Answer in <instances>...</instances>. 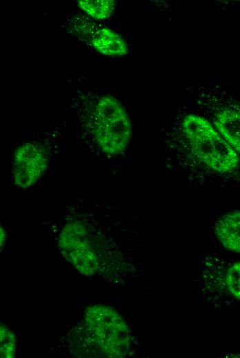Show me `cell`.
<instances>
[{
	"mask_svg": "<svg viewBox=\"0 0 240 358\" xmlns=\"http://www.w3.org/2000/svg\"><path fill=\"white\" fill-rule=\"evenodd\" d=\"M182 131L193 154L211 170L226 173L238 167V153L206 118L188 114L183 120Z\"/></svg>",
	"mask_w": 240,
	"mask_h": 358,
	"instance_id": "cell-1",
	"label": "cell"
},
{
	"mask_svg": "<svg viewBox=\"0 0 240 358\" xmlns=\"http://www.w3.org/2000/svg\"><path fill=\"white\" fill-rule=\"evenodd\" d=\"M84 327L92 345L109 357H125L131 346V334L124 319L112 308L97 304L88 307Z\"/></svg>",
	"mask_w": 240,
	"mask_h": 358,
	"instance_id": "cell-2",
	"label": "cell"
},
{
	"mask_svg": "<svg viewBox=\"0 0 240 358\" xmlns=\"http://www.w3.org/2000/svg\"><path fill=\"white\" fill-rule=\"evenodd\" d=\"M93 134L97 145L106 154L117 155L128 146L132 136L130 117L115 97L101 96L93 116Z\"/></svg>",
	"mask_w": 240,
	"mask_h": 358,
	"instance_id": "cell-3",
	"label": "cell"
},
{
	"mask_svg": "<svg viewBox=\"0 0 240 358\" xmlns=\"http://www.w3.org/2000/svg\"><path fill=\"white\" fill-rule=\"evenodd\" d=\"M59 244L62 255L79 272L86 275L94 273L97 266V257L83 223L77 220L66 223L59 235Z\"/></svg>",
	"mask_w": 240,
	"mask_h": 358,
	"instance_id": "cell-4",
	"label": "cell"
},
{
	"mask_svg": "<svg viewBox=\"0 0 240 358\" xmlns=\"http://www.w3.org/2000/svg\"><path fill=\"white\" fill-rule=\"evenodd\" d=\"M47 166L48 158L41 145L23 143L14 154L12 177L15 185L21 189L28 188L44 173Z\"/></svg>",
	"mask_w": 240,
	"mask_h": 358,
	"instance_id": "cell-5",
	"label": "cell"
},
{
	"mask_svg": "<svg viewBox=\"0 0 240 358\" xmlns=\"http://www.w3.org/2000/svg\"><path fill=\"white\" fill-rule=\"evenodd\" d=\"M78 35L86 38L99 53L108 56H123L128 53L124 39L109 28L88 22H80Z\"/></svg>",
	"mask_w": 240,
	"mask_h": 358,
	"instance_id": "cell-6",
	"label": "cell"
},
{
	"mask_svg": "<svg viewBox=\"0 0 240 358\" xmlns=\"http://www.w3.org/2000/svg\"><path fill=\"white\" fill-rule=\"evenodd\" d=\"M214 235L228 251L240 254V211H229L215 222Z\"/></svg>",
	"mask_w": 240,
	"mask_h": 358,
	"instance_id": "cell-7",
	"label": "cell"
},
{
	"mask_svg": "<svg viewBox=\"0 0 240 358\" xmlns=\"http://www.w3.org/2000/svg\"><path fill=\"white\" fill-rule=\"evenodd\" d=\"M214 126L222 137L233 147L240 142V112L225 108L216 116Z\"/></svg>",
	"mask_w": 240,
	"mask_h": 358,
	"instance_id": "cell-8",
	"label": "cell"
},
{
	"mask_svg": "<svg viewBox=\"0 0 240 358\" xmlns=\"http://www.w3.org/2000/svg\"><path fill=\"white\" fill-rule=\"evenodd\" d=\"M219 289L227 293L234 299L240 302V261L230 263L221 267L216 277Z\"/></svg>",
	"mask_w": 240,
	"mask_h": 358,
	"instance_id": "cell-9",
	"label": "cell"
},
{
	"mask_svg": "<svg viewBox=\"0 0 240 358\" xmlns=\"http://www.w3.org/2000/svg\"><path fill=\"white\" fill-rule=\"evenodd\" d=\"M77 4L83 11L95 19L109 18L115 8L113 0H81L77 1Z\"/></svg>",
	"mask_w": 240,
	"mask_h": 358,
	"instance_id": "cell-10",
	"label": "cell"
},
{
	"mask_svg": "<svg viewBox=\"0 0 240 358\" xmlns=\"http://www.w3.org/2000/svg\"><path fill=\"white\" fill-rule=\"evenodd\" d=\"M16 349V338L13 333L4 324H1V357H14Z\"/></svg>",
	"mask_w": 240,
	"mask_h": 358,
	"instance_id": "cell-11",
	"label": "cell"
},
{
	"mask_svg": "<svg viewBox=\"0 0 240 358\" xmlns=\"http://www.w3.org/2000/svg\"><path fill=\"white\" fill-rule=\"evenodd\" d=\"M6 239V233L5 232L4 229L1 226V249H2V246L5 244V241Z\"/></svg>",
	"mask_w": 240,
	"mask_h": 358,
	"instance_id": "cell-12",
	"label": "cell"
},
{
	"mask_svg": "<svg viewBox=\"0 0 240 358\" xmlns=\"http://www.w3.org/2000/svg\"><path fill=\"white\" fill-rule=\"evenodd\" d=\"M235 151L240 154V142L234 148Z\"/></svg>",
	"mask_w": 240,
	"mask_h": 358,
	"instance_id": "cell-13",
	"label": "cell"
}]
</instances>
